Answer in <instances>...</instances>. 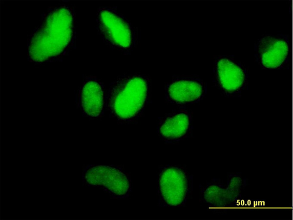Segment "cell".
Returning a JSON list of instances; mask_svg holds the SVG:
<instances>
[{
  "label": "cell",
  "mask_w": 293,
  "mask_h": 220,
  "mask_svg": "<svg viewBox=\"0 0 293 220\" xmlns=\"http://www.w3.org/2000/svg\"><path fill=\"white\" fill-rule=\"evenodd\" d=\"M150 92L149 77L142 74L120 76L110 87L106 107L118 121H135L149 102Z\"/></svg>",
  "instance_id": "obj_2"
},
{
  "label": "cell",
  "mask_w": 293,
  "mask_h": 220,
  "mask_svg": "<svg viewBox=\"0 0 293 220\" xmlns=\"http://www.w3.org/2000/svg\"><path fill=\"white\" fill-rule=\"evenodd\" d=\"M74 21V10L68 4L49 9L29 39V60L42 63L63 55L71 43Z\"/></svg>",
  "instance_id": "obj_1"
},
{
  "label": "cell",
  "mask_w": 293,
  "mask_h": 220,
  "mask_svg": "<svg viewBox=\"0 0 293 220\" xmlns=\"http://www.w3.org/2000/svg\"><path fill=\"white\" fill-rule=\"evenodd\" d=\"M79 104L83 113L91 117H99L104 108V87L96 77H86L79 94Z\"/></svg>",
  "instance_id": "obj_11"
},
{
  "label": "cell",
  "mask_w": 293,
  "mask_h": 220,
  "mask_svg": "<svg viewBox=\"0 0 293 220\" xmlns=\"http://www.w3.org/2000/svg\"><path fill=\"white\" fill-rule=\"evenodd\" d=\"M97 28L104 40L121 50H129L134 44V31L129 21L115 8L100 7L96 13Z\"/></svg>",
  "instance_id": "obj_5"
},
{
  "label": "cell",
  "mask_w": 293,
  "mask_h": 220,
  "mask_svg": "<svg viewBox=\"0 0 293 220\" xmlns=\"http://www.w3.org/2000/svg\"><path fill=\"white\" fill-rule=\"evenodd\" d=\"M248 68L231 55L213 57L212 81L216 88L227 97L239 96L248 89Z\"/></svg>",
  "instance_id": "obj_4"
},
{
  "label": "cell",
  "mask_w": 293,
  "mask_h": 220,
  "mask_svg": "<svg viewBox=\"0 0 293 220\" xmlns=\"http://www.w3.org/2000/svg\"><path fill=\"white\" fill-rule=\"evenodd\" d=\"M254 58L262 69H282L289 65L290 42L287 34H267L254 43Z\"/></svg>",
  "instance_id": "obj_7"
},
{
  "label": "cell",
  "mask_w": 293,
  "mask_h": 220,
  "mask_svg": "<svg viewBox=\"0 0 293 220\" xmlns=\"http://www.w3.org/2000/svg\"><path fill=\"white\" fill-rule=\"evenodd\" d=\"M207 92L206 82L197 76H174L165 87L167 101L177 104L197 103Z\"/></svg>",
  "instance_id": "obj_9"
},
{
  "label": "cell",
  "mask_w": 293,
  "mask_h": 220,
  "mask_svg": "<svg viewBox=\"0 0 293 220\" xmlns=\"http://www.w3.org/2000/svg\"><path fill=\"white\" fill-rule=\"evenodd\" d=\"M160 137L167 143H175L191 136L192 112L180 108L161 118L158 124Z\"/></svg>",
  "instance_id": "obj_10"
},
{
  "label": "cell",
  "mask_w": 293,
  "mask_h": 220,
  "mask_svg": "<svg viewBox=\"0 0 293 220\" xmlns=\"http://www.w3.org/2000/svg\"><path fill=\"white\" fill-rule=\"evenodd\" d=\"M245 185L240 173H230L226 185L216 180L202 186L200 200L212 208H229L237 202Z\"/></svg>",
  "instance_id": "obj_8"
},
{
  "label": "cell",
  "mask_w": 293,
  "mask_h": 220,
  "mask_svg": "<svg viewBox=\"0 0 293 220\" xmlns=\"http://www.w3.org/2000/svg\"><path fill=\"white\" fill-rule=\"evenodd\" d=\"M83 178L87 185L98 187L116 199L128 197L131 190L129 176L120 166L90 165L84 169Z\"/></svg>",
  "instance_id": "obj_6"
},
{
  "label": "cell",
  "mask_w": 293,
  "mask_h": 220,
  "mask_svg": "<svg viewBox=\"0 0 293 220\" xmlns=\"http://www.w3.org/2000/svg\"><path fill=\"white\" fill-rule=\"evenodd\" d=\"M157 189L160 206H182L192 195V176L182 166H162L159 171Z\"/></svg>",
  "instance_id": "obj_3"
}]
</instances>
